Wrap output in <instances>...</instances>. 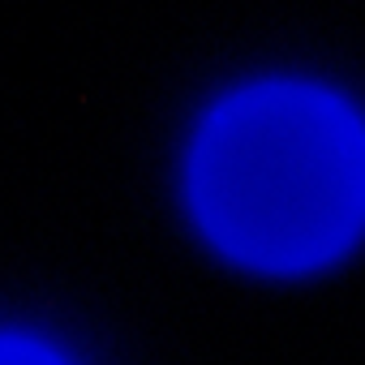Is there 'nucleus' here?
<instances>
[{
	"mask_svg": "<svg viewBox=\"0 0 365 365\" xmlns=\"http://www.w3.org/2000/svg\"><path fill=\"white\" fill-rule=\"evenodd\" d=\"M190 207L241 267L297 275L365 232V120L314 82H254L215 103L190 150Z\"/></svg>",
	"mask_w": 365,
	"mask_h": 365,
	"instance_id": "1",
	"label": "nucleus"
},
{
	"mask_svg": "<svg viewBox=\"0 0 365 365\" xmlns=\"http://www.w3.org/2000/svg\"><path fill=\"white\" fill-rule=\"evenodd\" d=\"M0 365H69L56 348L31 335H0Z\"/></svg>",
	"mask_w": 365,
	"mask_h": 365,
	"instance_id": "2",
	"label": "nucleus"
}]
</instances>
